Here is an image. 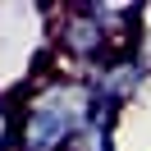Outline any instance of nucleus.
Returning a JSON list of instances; mask_svg holds the SVG:
<instances>
[{
  "label": "nucleus",
  "mask_w": 151,
  "mask_h": 151,
  "mask_svg": "<svg viewBox=\"0 0 151 151\" xmlns=\"http://www.w3.org/2000/svg\"><path fill=\"white\" fill-rule=\"evenodd\" d=\"M114 124H119V105H110V101H101V96H96L92 124H87V128L78 133L64 151H114Z\"/></svg>",
  "instance_id": "obj_3"
},
{
  "label": "nucleus",
  "mask_w": 151,
  "mask_h": 151,
  "mask_svg": "<svg viewBox=\"0 0 151 151\" xmlns=\"http://www.w3.org/2000/svg\"><path fill=\"white\" fill-rule=\"evenodd\" d=\"M0 151H19V105L0 96Z\"/></svg>",
  "instance_id": "obj_4"
},
{
  "label": "nucleus",
  "mask_w": 151,
  "mask_h": 151,
  "mask_svg": "<svg viewBox=\"0 0 151 151\" xmlns=\"http://www.w3.org/2000/svg\"><path fill=\"white\" fill-rule=\"evenodd\" d=\"M96 114V87L87 78H60L55 64L37 60L19 105V151H64Z\"/></svg>",
  "instance_id": "obj_1"
},
{
  "label": "nucleus",
  "mask_w": 151,
  "mask_h": 151,
  "mask_svg": "<svg viewBox=\"0 0 151 151\" xmlns=\"http://www.w3.org/2000/svg\"><path fill=\"white\" fill-rule=\"evenodd\" d=\"M147 69H142V60L133 55V50H124V55H114V60H105L101 69L92 73V87H96V96L101 101H110V105H133L142 96V87H147Z\"/></svg>",
  "instance_id": "obj_2"
}]
</instances>
